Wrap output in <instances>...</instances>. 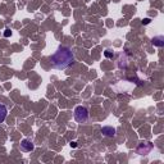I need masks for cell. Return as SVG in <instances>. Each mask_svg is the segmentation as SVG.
<instances>
[{
  "mask_svg": "<svg viewBox=\"0 0 164 164\" xmlns=\"http://www.w3.org/2000/svg\"><path fill=\"white\" fill-rule=\"evenodd\" d=\"M50 62L54 68L57 69H65L69 65L75 64V54L69 47L59 46L57 51L50 57Z\"/></svg>",
  "mask_w": 164,
  "mask_h": 164,
  "instance_id": "1",
  "label": "cell"
},
{
  "mask_svg": "<svg viewBox=\"0 0 164 164\" xmlns=\"http://www.w3.org/2000/svg\"><path fill=\"white\" fill-rule=\"evenodd\" d=\"M75 119L77 120L78 123H83V122H86V120L89 119V110H87V108L86 106H77L75 109Z\"/></svg>",
  "mask_w": 164,
  "mask_h": 164,
  "instance_id": "2",
  "label": "cell"
},
{
  "mask_svg": "<svg viewBox=\"0 0 164 164\" xmlns=\"http://www.w3.org/2000/svg\"><path fill=\"white\" fill-rule=\"evenodd\" d=\"M21 149H22V151H25V153H30V151H32L35 149V145H33V142L31 141V140L25 138L21 142Z\"/></svg>",
  "mask_w": 164,
  "mask_h": 164,
  "instance_id": "3",
  "label": "cell"
},
{
  "mask_svg": "<svg viewBox=\"0 0 164 164\" xmlns=\"http://www.w3.org/2000/svg\"><path fill=\"white\" fill-rule=\"evenodd\" d=\"M151 144L150 142H141L140 144V146H138V149H137V151H138V154H141V155H145V154H148L149 151L151 150Z\"/></svg>",
  "mask_w": 164,
  "mask_h": 164,
  "instance_id": "4",
  "label": "cell"
},
{
  "mask_svg": "<svg viewBox=\"0 0 164 164\" xmlns=\"http://www.w3.org/2000/svg\"><path fill=\"white\" fill-rule=\"evenodd\" d=\"M7 115H8V109H7V106L0 103V123L4 122L5 118H7Z\"/></svg>",
  "mask_w": 164,
  "mask_h": 164,
  "instance_id": "5",
  "label": "cell"
},
{
  "mask_svg": "<svg viewBox=\"0 0 164 164\" xmlns=\"http://www.w3.org/2000/svg\"><path fill=\"white\" fill-rule=\"evenodd\" d=\"M101 132L104 133L105 136H109V137H113L115 135V130L113 128V127H103Z\"/></svg>",
  "mask_w": 164,
  "mask_h": 164,
  "instance_id": "6",
  "label": "cell"
},
{
  "mask_svg": "<svg viewBox=\"0 0 164 164\" xmlns=\"http://www.w3.org/2000/svg\"><path fill=\"white\" fill-rule=\"evenodd\" d=\"M153 44L156 45V46H163V36H158V37H154L153 39Z\"/></svg>",
  "mask_w": 164,
  "mask_h": 164,
  "instance_id": "7",
  "label": "cell"
},
{
  "mask_svg": "<svg viewBox=\"0 0 164 164\" xmlns=\"http://www.w3.org/2000/svg\"><path fill=\"white\" fill-rule=\"evenodd\" d=\"M10 35H12V31H10V30H5V32H4V36H5V37H9Z\"/></svg>",
  "mask_w": 164,
  "mask_h": 164,
  "instance_id": "8",
  "label": "cell"
},
{
  "mask_svg": "<svg viewBox=\"0 0 164 164\" xmlns=\"http://www.w3.org/2000/svg\"><path fill=\"white\" fill-rule=\"evenodd\" d=\"M71 146H72V148H76V146H77V142H75V141L71 142Z\"/></svg>",
  "mask_w": 164,
  "mask_h": 164,
  "instance_id": "9",
  "label": "cell"
},
{
  "mask_svg": "<svg viewBox=\"0 0 164 164\" xmlns=\"http://www.w3.org/2000/svg\"><path fill=\"white\" fill-rule=\"evenodd\" d=\"M105 55H106V57H112V54L109 53V51H105Z\"/></svg>",
  "mask_w": 164,
  "mask_h": 164,
  "instance_id": "10",
  "label": "cell"
}]
</instances>
